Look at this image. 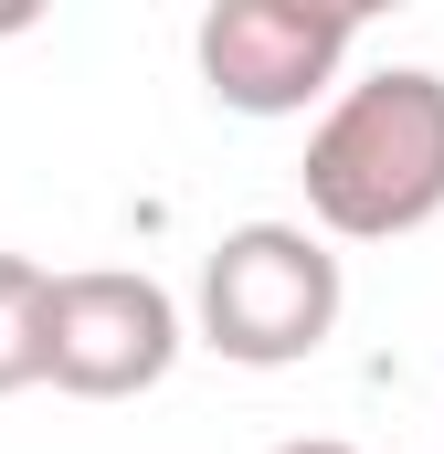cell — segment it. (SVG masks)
<instances>
[{"mask_svg":"<svg viewBox=\"0 0 444 454\" xmlns=\"http://www.w3.org/2000/svg\"><path fill=\"white\" fill-rule=\"evenodd\" d=\"M307 232L318 243H402L444 212V74L381 64L338 85L307 127Z\"/></svg>","mask_w":444,"mask_h":454,"instance_id":"cell-1","label":"cell"},{"mask_svg":"<svg viewBox=\"0 0 444 454\" xmlns=\"http://www.w3.org/2000/svg\"><path fill=\"white\" fill-rule=\"evenodd\" d=\"M338 307H349V275L307 223H233L202 254V286L180 317L233 370H297L338 339Z\"/></svg>","mask_w":444,"mask_h":454,"instance_id":"cell-2","label":"cell"},{"mask_svg":"<svg viewBox=\"0 0 444 454\" xmlns=\"http://www.w3.org/2000/svg\"><path fill=\"white\" fill-rule=\"evenodd\" d=\"M191 317L138 264H75L43 286V380L75 402H138L180 370Z\"/></svg>","mask_w":444,"mask_h":454,"instance_id":"cell-3","label":"cell"},{"mask_svg":"<svg viewBox=\"0 0 444 454\" xmlns=\"http://www.w3.org/2000/svg\"><path fill=\"white\" fill-rule=\"evenodd\" d=\"M360 43V11L338 0H212L191 21V64L233 116H307L338 96V64Z\"/></svg>","mask_w":444,"mask_h":454,"instance_id":"cell-4","label":"cell"},{"mask_svg":"<svg viewBox=\"0 0 444 454\" xmlns=\"http://www.w3.org/2000/svg\"><path fill=\"white\" fill-rule=\"evenodd\" d=\"M43 264L32 254H0V402L43 380Z\"/></svg>","mask_w":444,"mask_h":454,"instance_id":"cell-5","label":"cell"},{"mask_svg":"<svg viewBox=\"0 0 444 454\" xmlns=\"http://www.w3.org/2000/svg\"><path fill=\"white\" fill-rule=\"evenodd\" d=\"M275 454H360V444H338V434H297V444H275Z\"/></svg>","mask_w":444,"mask_h":454,"instance_id":"cell-6","label":"cell"}]
</instances>
